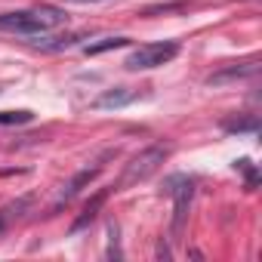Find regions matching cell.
I'll use <instances>...</instances> for the list:
<instances>
[{
    "instance_id": "1",
    "label": "cell",
    "mask_w": 262,
    "mask_h": 262,
    "mask_svg": "<svg viewBox=\"0 0 262 262\" xmlns=\"http://www.w3.org/2000/svg\"><path fill=\"white\" fill-rule=\"evenodd\" d=\"M68 22V16L56 7H31V10H10L0 13V31L4 34H25L40 37L47 31H56Z\"/></svg>"
},
{
    "instance_id": "2",
    "label": "cell",
    "mask_w": 262,
    "mask_h": 262,
    "mask_svg": "<svg viewBox=\"0 0 262 262\" xmlns=\"http://www.w3.org/2000/svg\"><path fill=\"white\" fill-rule=\"evenodd\" d=\"M167 155H170V145H151V148L139 151L133 161L123 167V173H120V179L111 185V191H123V188H129V185L145 182L151 173H158V170H161V164L167 161Z\"/></svg>"
},
{
    "instance_id": "3",
    "label": "cell",
    "mask_w": 262,
    "mask_h": 262,
    "mask_svg": "<svg viewBox=\"0 0 262 262\" xmlns=\"http://www.w3.org/2000/svg\"><path fill=\"white\" fill-rule=\"evenodd\" d=\"M176 56H179V43L176 40H158V43H142L139 50H133L123 65L129 71H151V68H161V65L173 62Z\"/></svg>"
},
{
    "instance_id": "4",
    "label": "cell",
    "mask_w": 262,
    "mask_h": 262,
    "mask_svg": "<svg viewBox=\"0 0 262 262\" xmlns=\"http://www.w3.org/2000/svg\"><path fill=\"white\" fill-rule=\"evenodd\" d=\"M167 194L173 198V241H179L182 228H185V216H188V207H191V198H194V179L188 176H173L167 182Z\"/></svg>"
},
{
    "instance_id": "5",
    "label": "cell",
    "mask_w": 262,
    "mask_h": 262,
    "mask_svg": "<svg viewBox=\"0 0 262 262\" xmlns=\"http://www.w3.org/2000/svg\"><path fill=\"white\" fill-rule=\"evenodd\" d=\"M114 155H117V148H105V151H102V155H99V158L93 161V167H83L80 173H74V176H71V182H68V185H65V188L59 191V201H56V207H53V210H59L62 204H68V201H71V198H74V194H77L80 188H86V185H90V182H93V179H96V176L102 173L105 161H111Z\"/></svg>"
},
{
    "instance_id": "6",
    "label": "cell",
    "mask_w": 262,
    "mask_h": 262,
    "mask_svg": "<svg viewBox=\"0 0 262 262\" xmlns=\"http://www.w3.org/2000/svg\"><path fill=\"white\" fill-rule=\"evenodd\" d=\"M259 71V56H250L244 62H231V65H222L219 71H213L207 77L210 86H222V83H231V80H241V77H253Z\"/></svg>"
},
{
    "instance_id": "7",
    "label": "cell",
    "mask_w": 262,
    "mask_h": 262,
    "mask_svg": "<svg viewBox=\"0 0 262 262\" xmlns=\"http://www.w3.org/2000/svg\"><path fill=\"white\" fill-rule=\"evenodd\" d=\"M108 194H111V188H102V191H96L93 194V201H86L83 204V210H80V216L74 219V225H71V231H80V228H86L96 216H99V210H102V204L108 201Z\"/></svg>"
},
{
    "instance_id": "8",
    "label": "cell",
    "mask_w": 262,
    "mask_h": 262,
    "mask_svg": "<svg viewBox=\"0 0 262 262\" xmlns=\"http://www.w3.org/2000/svg\"><path fill=\"white\" fill-rule=\"evenodd\" d=\"M136 96H139L136 90L117 86V90H108V93H102V96L93 102V108H117V105H126V102H133Z\"/></svg>"
},
{
    "instance_id": "9",
    "label": "cell",
    "mask_w": 262,
    "mask_h": 262,
    "mask_svg": "<svg viewBox=\"0 0 262 262\" xmlns=\"http://www.w3.org/2000/svg\"><path fill=\"white\" fill-rule=\"evenodd\" d=\"M28 207H31V198H19L16 204H10V207H4V210H0V231H4V228L13 222V219H22Z\"/></svg>"
},
{
    "instance_id": "10",
    "label": "cell",
    "mask_w": 262,
    "mask_h": 262,
    "mask_svg": "<svg viewBox=\"0 0 262 262\" xmlns=\"http://www.w3.org/2000/svg\"><path fill=\"white\" fill-rule=\"evenodd\" d=\"M129 43V37H102L99 43H86L83 50H86V56H99V53H105V50H120V47H126Z\"/></svg>"
},
{
    "instance_id": "11",
    "label": "cell",
    "mask_w": 262,
    "mask_h": 262,
    "mask_svg": "<svg viewBox=\"0 0 262 262\" xmlns=\"http://www.w3.org/2000/svg\"><path fill=\"white\" fill-rule=\"evenodd\" d=\"M31 117V111H0V123H28Z\"/></svg>"
},
{
    "instance_id": "12",
    "label": "cell",
    "mask_w": 262,
    "mask_h": 262,
    "mask_svg": "<svg viewBox=\"0 0 262 262\" xmlns=\"http://www.w3.org/2000/svg\"><path fill=\"white\" fill-rule=\"evenodd\" d=\"M225 129H228V133H241V129H256V117H250V120H228V123H225Z\"/></svg>"
},
{
    "instance_id": "13",
    "label": "cell",
    "mask_w": 262,
    "mask_h": 262,
    "mask_svg": "<svg viewBox=\"0 0 262 262\" xmlns=\"http://www.w3.org/2000/svg\"><path fill=\"white\" fill-rule=\"evenodd\" d=\"M234 167H237V170H244V173H247V188H256V170H253V164H250V161H247V158H244V161H237V164H234Z\"/></svg>"
},
{
    "instance_id": "14",
    "label": "cell",
    "mask_w": 262,
    "mask_h": 262,
    "mask_svg": "<svg viewBox=\"0 0 262 262\" xmlns=\"http://www.w3.org/2000/svg\"><path fill=\"white\" fill-rule=\"evenodd\" d=\"M68 4H105V0H68Z\"/></svg>"
}]
</instances>
